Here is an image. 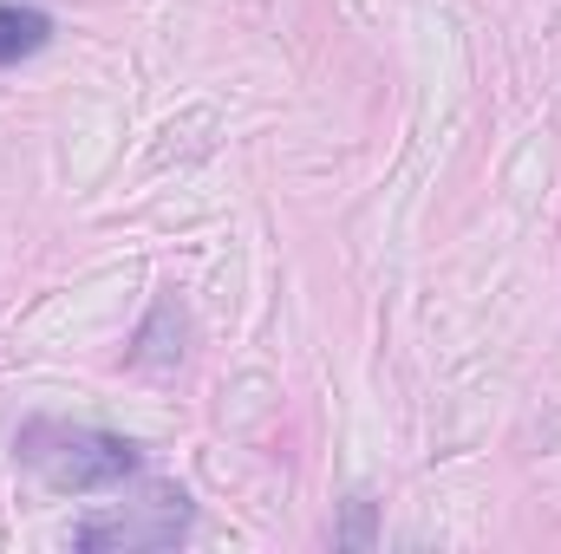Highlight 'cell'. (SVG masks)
<instances>
[{"mask_svg":"<svg viewBox=\"0 0 561 554\" xmlns=\"http://www.w3.org/2000/svg\"><path fill=\"white\" fill-rule=\"evenodd\" d=\"M13 457L53 489V496H105L118 483L138 476V443L99 424H59V417H33L13 437Z\"/></svg>","mask_w":561,"mask_h":554,"instance_id":"1","label":"cell"},{"mask_svg":"<svg viewBox=\"0 0 561 554\" xmlns=\"http://www.w3.org/2000/svg\"><path fill=\"white\" fill-rule=\"evenodd\" d=\"M190 522H196V509H190V496L163 483V489H150L144 503H118V509H105V516H92V522H79V529H72V549H92V554L176 549V542L190 535Z\"/></svg>","mask_w":561,"mask_h":554,"instance_id":"2","label":"cell"},{"mask_svg":"<svg viewBox=\"0 0 561 554\" xmlns=\"http://www.w3.org/2000/svg\"><path fill=\"white\" fill-rule=\"evenodd\" d=\"M183 339H190V320H183V300L176 293H157L150 313H144L138 339H131V366L138 372H176L183 366Z\"/></svg>","mask_w":561,"mask_h":554,"instance_id":"3","label":"cell"},{"mask_svg":"<svg viewBox=\"0 0 561 554\" xmlns=\"http://www.w3.org/2000/svg\"><path fill=\"white\" fill-rule=\"evenodd\" d=\"M53 46V13L33 0H0V72Z\"/></svg>","mask_w":561,"mask_h":554,"instance_id":"4","label":"cell"},{"mask_svg":"<svg viewBox=\"0 0 561 554\" xmlns=\"http://www.w3.org/2000/svg\"><path fill=\"white\" fill-rule=\"evenodd\" d=\"M379 542V503L359 489V496H346V516L333 522V549H373Z\"/></svg>","mask_w":561,"mask_h":554,"instance_id":"5","label":"cell"}]
</instances>
